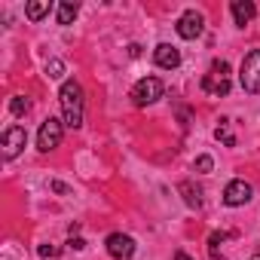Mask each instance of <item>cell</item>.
<instances>
[{"instance_id": "cell-18", "label": "cell", "mask_w": 260, "mask_h": 260, "mask_svg": "<svg viewBox=\"0 0 260 260\" xmlns=\"http://www.w3.org/2000/svg\"><path fill=\"white\" fill-rule=\"evenodd\" d=\"M10 110H13L16 116H25V113L31 110V101H28V98H22V95H16V98L10 101Z\"/></svg>"}, {"instance_id": "cell-4", "label": "cell", "mask_w": 260, "mask_h": 260, "mask_svg": "<svg viewBox=\"0 0 260 260\" xmlns=\"http://www.w3.org/2000/svg\"><path fill=\"white\" fill-rule=\"evenodd\" d=\"M61 138H64V122L55 119V116H49V119L40 122V132H37V150H40V153H49V150H55V147L61 144Z\"/></svg>"}, {"instance_id": "cell-16", "label": "cell", "mask_w": 260, "mask_h": 260, "mask_svg": "<svg viewBox=\"0 0 260 260\" xmlns=\"http://www.w3.org/2000/svg\"><path fill=\"white\" fill-rule=\"evenodd\" d=\"M223 239H230V233H211V236H208V254H211V260H223V254H220V248H217Z\"/></svg>"}, {"instance_id": "cell-7", "label": "cell", "mask_w": 260, "mask_h": 260, "mask_svg": "<svg viewBox=\"0 0 260 260\" xmlns=\"http://www.w3.org/2000/svg\"><path fill=\"white\" fill-rule=\"evenodd\" d=\"M28 144V132L22 125H10L4 132V159H16Z\"/></svg>"}, {"instance_id": "cell-11", "label": "cell", "mask_w": 260, "mask_h": 260, "mask_svg": "<svg viewBox=\"0 0 260 260\" xmlns=\"http://www.w3.org/2000/svg\"><path fill=\"white\" fill-rule=\"evenodd\" d=\"M230 10H233V19H236L239 28H245V25L254 19V13H257L254 4H248V0H233V7H230Z\"/></svg>"}, {"instance_id": "cell-8", "label": "cell", "mask_w": 260, "mask_h": 260, "mask_svg": "<svg viewBox=\"0 0 260 260\" xmlns=\"http://www.w3.org/2000/svg\"><path fill=\"white\" fill-rule=\"evenodd\" d=\"M104 245H107V254L113 260H128V257L135 254V239L132 236H122V233H110Z\"/></svg>"}, {"instance_id": "cell-13", "label": "cell", "mask_w": 260, "mask_h": 260, "mask_svg": "<svg viewBox=\"0 0 260 260\" xmlns=\"http://www.w3.org/2000/svg\"><path fill=\"white\" fill-rule=\"evenodd\" d=\"M46 13H49V0H34V4L25 7V16H28L31 22H40Z\"/></svg>"}, {"instance_id": "cell-21", "label": "cell", "mask_w": 260, "mask_h": 260, "mask_svg": "<svg viewBox=\"0 0 260 260\" xmlns=\"http://www.w3.org/2000/svg\"><path fill=\"white\" fill-rule=\"evenodd\" d=\"M68 248H74V251H83V248H86V242H83V239H71V242H68Z\"/></svg>"}, {"instance_id": "cell-5", "label": "cell", "mask_w": 260, "mask_h": 260, "mask_svg": "<svg viewBox=\"0 0 260 260\" xmlns=\"http://www.w3.org/2000/svg\"><path fill=\"white\" fill-rule=\"evenodd\" d=\"M162 92H166V86H162L159 77H144L132 86V101H135V107H147V104L159 101Z\"/></svg>"}, {"instance_id": "cell-9", "label": "cell", "mask_w": 260, "mask_h": 260, "mask_svg": "<svg viewBox=\"0 0 260 260\" xmlns=\"http://www.w3.org/2000/svg\"><path fill=\"white\" fill-rule=\"evenodd\" d=\"M178 34L184 37V40H196L202 31H205V19H202V13H196V10H187L181 19H178Z\"/></svg>"}, {"instance_id": "cell-19", "label": "cell", "mask_w": 260, "mask_h": 260, "mask_svg": "<svg viewBox=\"0 0 260 260\" xmlns=\"http://www.w3.org/2000/svg\"><path fill=\"white\" fill-rule=\"evenodd\" d=\"M193 169H196L199 175H208V172L214 169V159H211V156H196V162H193Z\"/></svg>"}, {"instance_id": "cell-14", "label": "cell", "mask_w": 260, "mask_h": 260, "mask_svg": "<svg viewBox=\"0 0 260 260\" xmlns=\"http://www.w3.org/2000/svg\"><path fill=\"white\" fill-rule=\"evenodd\" d=\"M77 13H80V7H77V4H71V0L58 4V25H71V22L77 19Z\"/></svg>"}, {"instance_id": "cell-3", "label": "cell", "mask_w": 260, "mask_h": 260, "mask_svg": "<svg viewBox=\"0 0 260 260\" xmlns=\"http://www.w3.org/2000/svg\"><path fill=\"white\" fill-rule=\"evenodd\" d=\"M202 89L208 92V95H230V64L223 61V58H217L214 64H211V71L202 77Z\"/></svg>"}, {"instance_id": "cell-1", "label": "cell", "mask_w": 260, "mask_h": 260, "mask_svg": "<svg viewBox=\"0 0 260 260\" xmlns=\"http://www.w3.org/2000/svg\"><path fill=\"white\" fill-rule=\"evenodd\" d=\"M58 101H61V122L68 128H80L83 125V86L77 80H64L61 83V92H58Z\"/></svg>"}, {"instance_id": "cell-6", "label": "cell", "mask_w": 260, "mask_h": 260, "mask_svg": "<svg viewBox=\"0 0 260 260\" xmlns=\"http://www.w3.org/2000/svg\"><path fill=\"white\" fill-rule=\"evenodd\" d=\"M251 196H254V187H251L245 178H236V181H230V184H226V190H223V202H226L230 208L248 205V202H251Z\"/></svg>"}, {"instance_id": "cell-23", "label": "cell", "mask_w": 260, "mask_h": 260, "mask_svg": "<svg viewBox=\"0 0 260 260\" xmlns=\"http://www.w3.org/2000/svg\"><path fill=\"white\" fill-rule=\"evenodd\" d=\"M175 260H193V257H190L187 251H178V254H175Z\"/></svg>"}, {"instance_id": "cell-12", "label": "cell", "mask_w": 260, "mask_h": 260, "mask_svg": "<svg viewBox=\"0 0 260 260\" xmlns=\"http://www.w3.org/2000/svg\"><path fill=\"white\" fill-rule=\"evenodd\" d=\"M178 190H181V196H184V202H187L190 208H196V211L202 208V190H199V187H193L190 181H181Z\"/></svg>"}, {"instance_id": "cell-22", "label": "cell", "mask_w": 260, "mask_h": 260, "mask_svg": "<svg viewBox=\"0 0 260 260\" xmlns=\"http://www.w3.org/2000/svg\"><path fill=\"white\" fill-rule=\"evenodd\" d=\"M40 257H55V248H49V245H43V248H40Z\"/></svg>"}, {"instance_id": "cell-24", "label": "cell", "mask_w": 260, "mask_h": 260, "mask_svg": "<svg viewBox=\"0 0 260 260\" xmlns=\"http://www.w3.org/2000/svg\"><path fill=\"white\" fill-rule=\"evenodd\" d=\"M251 260H260V254H254V257H251Z\"/></svg>"}, {"instance_id": "cell-15", "label": "cell", "mask_w": 260, "mask_h": 260, "mask_svg": "<svg viewBox=\"0 0 260 260\" xmlns=\"http://www.w3.org/2000/svg\"><path fill=\"white\" fill-rule=\"evenodd\" d=\"M214 138H217L220 144H226V147L236 144V135H233V128H230V119H220V125L214 128Z\"/></svg>"}, {"instance_id": "cell-20", "label": "cell", "mask_w": 260, "mask_h": 260, "mask_svg": "<svg viewBox=\"0 0 260 260\" xmlns=\"http://www.w3.org/2000/svg\"><path fill=\"white\" fill-rule=\"evenodd\" d=\"M49 187H52L55 193H61V196H68V193H71V187H68V184H61V181H52Z\"/></svg>"}, {"instance_id": "cell-2", "label": "cell", "mask_w": 260, "mask_h": 260, "mask_svg": "<svg viewBox=\"0 0 260 260\" xmlns=\"http://www.w3.org/2000/svg\"><path fill=\"white\" fill-rule=\"evenodd\" d=\"M239 83H242V89L248 95H257L260 92V49L245 52L242 68H239Z\"/></svg>"}, {"instance_id": "cell-10", "label": "cell", "mask_w": 260, "mask_h": 260, "mask_svg": "<svg viewBox=\"0 0 260 260\" xmlns=\"http://www.w3.org/2000/svg\"><path fill=\"white\" fill-rule=\"evenodd\" d=\"M153 58H156V64L166 68V71H175V68L181 64V52H178L172 43H159V46L153 49Z\"/></svg>"}, {"instance_id": "cell-17", "label": "cell", "mask_w": 260, "mask_h": 260, "mask_svg": "<svg viewBox=\"0 0 260 260\" xmlns=\"http://www.w3.org/2000/svg\"><path fill=\"white\" fill-rule=\"evenodd\" d=\"M46 77H49V80H61V77H64V61H61V58L46 61Z\"/></svg>"}]
</instances>
